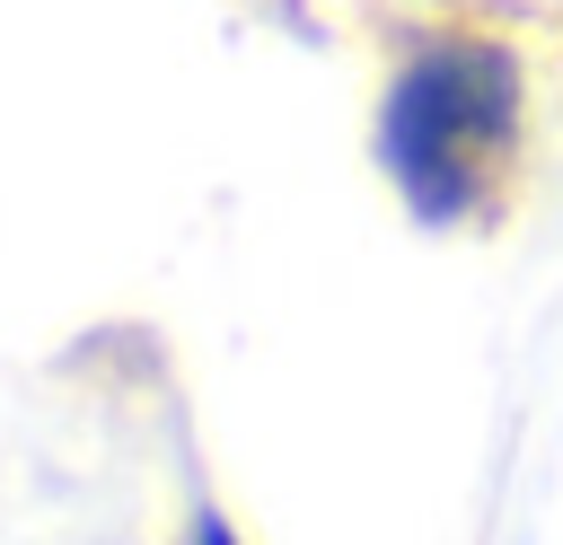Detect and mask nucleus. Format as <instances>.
<instances>
[{
  "label": "nucleus",
  "mask_w": 563,
  "mask_h": 545,
  "mask_svg": "<svg viewBox=\"0 0 563 545\" xmlns=\"http://www.w3.org/2000/svg\"><path fill=\"white\" fill-rule=\"evenodd\" d=\"M545 44L501 0H405L378 62V176L431 229H501L545 176Z\"/></svg>",
  "instance_id": "f257e3e1"
},
{
  "label": "nucleus",
  "mask_w": 563,
  "mask_h": 545,
  "mask_svg": "<svg viewBox=\"0 0 563 545\" xmlns=\"http://www.w3.org/2000/svg\"><path fill=\"white\" fill-rule=\"evenodd\" d=\"M185 545H246V536H238V519H229V510L194 501V519H185Z\"/></svg>",
  "instance_id": "f03ea898"
}]
</instances>
